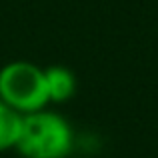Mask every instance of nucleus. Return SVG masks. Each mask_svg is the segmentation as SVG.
<instances>
[{
  "instance_id": "1",
  "label": "nucleus",
  "mask_w": 158,
  "mask_h": 158,
  "mask_svg": "<svg viewBox=\"0 0 158 158\" xmlns=\"http://www.w3.org/2000/svg\"><path fill=\"white\" fill-rule=\"evenodd\" d=\"M74 130L62 114L44 108L22 116L14 150L22 158H68L74 150Z\"/></svg>"
},
{
  "instance_id": "2",
  "label": "nucleus",
  "mask_w": 158,
  "mask_h": 158,
  "mask_svg": "<svg viewBox=\"0 0 158 158\" xmlns=\"http://www.w3.org/2000/svg\"><path fill=\"white\" fill-rule=\"evenodd\" d=\"M0 102L20 116L48 108L44 68L28 60H12L0 68Z\"/></svg>"
},
{
  "instance_id": "3",
  "label": "nucleus",
  "mask_w": 158,
  "mask_h": 158,
  "mask_svg": "<svg viewBox=\"0 0 158 158\" xmlns=\"http://www.w3.org/2000/svg\"><path fill=\"white\" fill-rule=\"evenodd\" d=\"M44 78H46V92L50 104H62L68 102L76 94V76L68 66L52 64L44 68Z\"/></svg>"
},
{
  "instance_id": "4",
  "label": "nucleus",
  "mask_w": 158,
  "mask_h": 158,
  "mask_svg": "<svg viewBox=\"0 0 158 158\" xmlns=\"http://www.w3.org/2000/svg\"><path fill=\"white\" fill-rule=\"evenodd\" d=\"M22 128V116L0 102V152L14 150Z\"/></svg>"
}]
</instances>
